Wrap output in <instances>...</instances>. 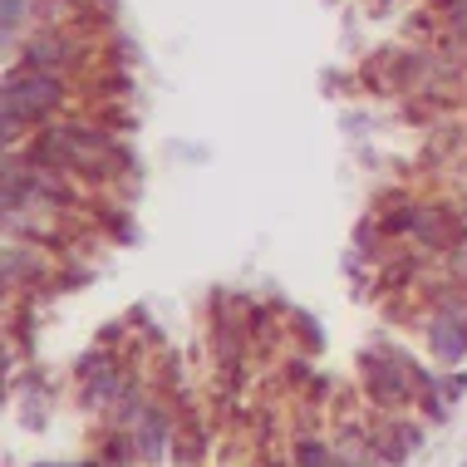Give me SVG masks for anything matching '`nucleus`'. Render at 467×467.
Returning <instances> with one entry per match:
<instances>
[{
	"mask_svg": "<svg viewBox=\"0 0 467 467\" xmlns=\"http://www.w3.org/2000/svg\"><path fill=\"white\" fill-rule=\"evenodd\" d=\"M207 443L212 433L202 428L197 419H178V443H172V462L178 467H197L202 458H207Z\"/></svg>",
	"mask_w": 467,
	"mask_h": 467,
	"instance_id": "f8f14e48",
	"label": "nucleus"
},
{
	"mask_svg": "<svg viewBox=\"0 0 467 467\" xmlns=\"http://www.w3.org/2000/svg\"><path fill=\"white\" fill-rule=\"evenodd\" d=\"M335 452H339V467H384L364 419H339L335 423Z\"/></svg>",
	"mask_w": 467,
	"mask_h": 467,
	"instance_id": "9d476101",
	"label": "nucleus"
},
{
	"mask_svg": "<svg viewBox=\"0 0 467 467\" xmlns=\"http://www.w3.org/2000/svg\"><path fill=\"white\" fill-rule=\"evenodd\" d=\"M74 384H79V409L109 419L129 399V389H138V369H129L113 349H89V355L74 364Z\"/></svg>",
	"mask_w": 467,
	"mask_h": 467,
	"instance_id": "39448f33",
	"label": "nucleus"
},
{
	"mask_svg": "<svg viewBox=\"0 0 467 467\" xmlns=\"http://www.w3.org/2000/svg\"><path fill=\"white\" fill-rule=\"evenodd\" d=\"M409 242L419 246V251H428V256H452V251L467 242V217H462V207H452V202H443V197H428V202L413 197Z\"/></svg>",
	"mask_w": 467,
	"mask_h": 467,
	"instance_id": "423d86ee",
	"label": "nucleus"
},
{
	"mask_svg": "<svg viewBox=\"0 0 467 467\" xmlns=\"http://www.w3.org/2000/svg\"><path fill=\"white\" fill-rule=\"evenodd\" d=\"M423 349L438 369H462L467 364V285L452 281V275L428 285Z\"/></svg>",
	"mask_w": 467,
	"mask_h": 467,
	"instance_id": "7ed1b4c3",
	"label": "nucleus"
},
{
	"mask_svg": "<svg viewBox=\"0 0 467 467\" xmlns=\"http://www.w3.org/2000/svg\"><path fill=\"white\" fill-rule=\"evenodd\" d=\"M5 65L49 69V74L74 79V74L89 65V40H84L79 30H65V25H35V30L5 55Z\"/></svg>",
	"mask_w": 467,
	"mask_h": 467,
	"instance_id": "20e7f679",
	"label": "nucleus"
},
{
	"mask_svg": "<svg viewBox=\"0 0 467 467\" xmlns=\"http://www.w3.org/2000/svg\"><path fill=\"white\" fill-rule=\"evenodd\" d=\"M133 438V452L143 467H162L172 458V443H178V409L162 403L158 394H148V403L133 413V423L123 428Z\"/></svg>",
	"mask_w": 467,
	"mask_h": 467,
	"instance_id": "0eeeda50",
	"label": "nucleus"
},
{
	"mask_svg": "<svg viewBox=\"0 0 467 467\" xmlns=\"http://www.w3.org/2000/svg\"><path fill=\"white\" fill-rule=\"evenodd\" d=\"M266 467H281V462H266Z\"/></svg>",
	"mask_w": 467,
	"mask_h": 467,
	"instance_id": "f3484780",
	"label": "nucleus"
},
{
	"mask_svg": "<svg viewBox=\"0 0 467 467\" xmlns=\"http://www.w3.org/2000/svg\"><path fill=\"white\" fill-rule=\"evenodd\" d=\"M462 467H467V462H462Z\"/></svg>",
	"mask_w": 467,
	"mask_h": 467,
	"instance_id": "6ab92c4d",
	"label": "nucleus"
},
{
	"mask_svg": "<svg viewBox=\"0 0 467 467\" xmlns=\"http://www.w3.org/2000/svg\"><path fill=\"white\" fill-rule=\"evenodd\" d=\"M30 467H89V462H30Z\"/></svg>",
	"mask_w": 467,
	"mask_h": 467,
	"instance_id": "dca6fc26",
	"label": "nucleus"
},
{
	"mask_svg": "<svg viewBox=\"0 0 467 467\" xmlns=\"http://www.w3.org/2000/svg\"><path fill=\"white\" fill-rule=\"evenodd\" d=\"M69 99H74V84L65 74L5 65V79H0V133H5V153L20 148V133L30 138L35 129L55 123L69 109Z\"/></svg>",
	"mask_w": 467,
	"mask_h": 467,
	"instance_id": "f03ea898",
	"label": "nucleus"
},
{
	"mask_svg": "<svg viewBox=\"0 0 467 467\" xmlns=\"http://www.w3.org/2000/svg\"><path fill=\"white\" fill-rule=\"evenodd\" d=\"M290 325H296V335H306V349H310V355H320V349H325V330L315 325V315H310V310H296V320H290Z\"/></svg>",
	"mask_w": 467,
	"mask_h": 467,
	"instance_id": "4468645a",
	"label": "nucleus"
},
{
	"mask_svg": "<svg viewBox=\"0 0 467 467\" xmlns=\"http://www.w3.org/2000/svg\"><path fill=\"white\" fill-rule=\"evenodd\" d=\"M462 99H467V89H462Z\"/></svg>",
	"mask_w": 467,
	"mask_h": 467,
	"instance_id": "a211bd4d",
	"label": "nucleus"
},
{
	"mask_svg": "<svg viewBox=\"0 0 467 467\" xmlns=\"http://www.w3.org/2000/svg\"><path fill=\"white\" fill-rule=\"evenodd\" d=\"M0 271H5V296L16 290H35L55 271V251L40 242H20V236H5V251H0Z\"/></svg>",
	"mask_w": 467,
	"mask_h": 467,
	"instance_id": "1a4fd4ad",
	"label": "nucleus"
},
{
	"mask_svg": "<svg viewBox=\"0 0 467 467\" xmlns=\"http://www.w3.org/2000/svg\"><path fill=\"white\" fill-rule=\"evenodd\" d=\"M438 394L448 399V409L462 403L467 399V369H438Z\"/></svg>",
	"mask_w": 467,
	"mask_h": 467,
	"instance_id": "ddd939ff",
	"label": "nucleus"
},
{
	"mask_svg": "<svg viewBox=\"0 0 467 467\" xmlns=\"http://www.w3.org/2000/svg\"><path fill=\"white\" fill-rule=\"evenodd\" d=\"M359 394L374 413H413L419 409L428 423L448 419V399L438 394V374L419 364L409 349L394 345H364L355 359Z\"/></svg>",
	"mask_w": 467,
	"mask_h": 467,
	"instance_id": "f257e3e1",
	"label": "nucleus"
},
{
	"mask_svg": "<svg viewBox=\"0 0 467 467\" xmlns=\"http://www.w3.org/2000/svg\"><path fill=\"white\" fill-rule=\"evenodd\" d=\"M448 275H452V281H462V285H467V242H462V246L448 256Z\"/></svg>",
	"mask_w": 467,
	"mask_h": 467,
	"instance_id": "2eb2a0df",
	"label": "nucleus"
},
{
	"mask_svg": "<svg viewBox=\"0 0 467 467\" xmlns=\"http://www.w3.org/2000/svg\"><path fill=\"white\" fill-rule=\"evenodd\" d=\"M369 438H374V452L384 467H403L413 458V452L423 448V413L413 419V413H379L369 419Z\"/></svg>",
	"mask_w": 467,
	"mask_h": 467,
	"instance_id": "6e6552de",
	"label": "nucleus"
},
{
	"mask_svg": "<svg viewBox=\"0 0 467 467\" xmlns=\"http://www.w3.org/2000/svg\"><path fill=\"white\" fill-rule=\"evenodd\" d=\"M290 467H339L335 438H325V433H296V443H290Z\"/></svg>",
	"mask_w": 467,
	"mask_h": 467,
	"instance_id": "9b49d317",
	"label": "nucleus"
}]
</instances>
